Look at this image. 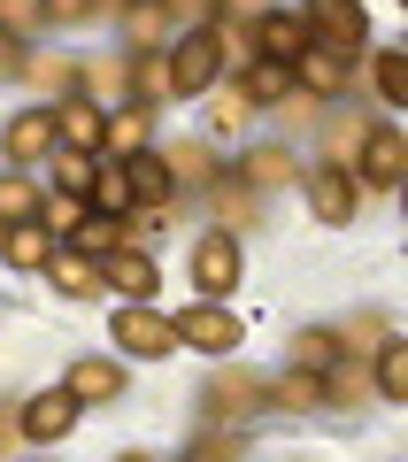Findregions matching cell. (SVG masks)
Segmentation results:
<instances>
[{"instance_id": "obj_21", "label": "cell", "mask_w": 408, "mask_h": 462, "mask_svg": "<svg viewBox=\"0 0 408 462\" xmlns=\"http://www.w3.org/2000/svg\"><path fill=\"white\" fill-rule=\"evenodd\" d=\"M124 239H131V231H124V216H100V208H85L78 224H70V247H78V254H93V263H100L108 247H124Z\"/></svg>"}, {"instance_id": "obj_41", "label": "cell", "mask_w": 408, "mask_h": 462, "mask_svg": "<svg viewBox=\"0 0 408 462\" xmlns=\"http://www.w3.org/2000/svg\"><path fill=\"white\" fill-rule=\"evenodd\" d=\"M39 16H47V23H85V16H93V0H39Z\"/></svg>"}, {"instance_id": "obj_17", "label": "cell", "mask_w": 408, "mask_h": 462, "mask_svg": "<svg viewBox=\"0 0 408 462\" xmlns=\"http://www.w3.org/2000/svg\"><path fill=\"white\" fill-rule=\"evenodd\" d=\"M162 170H170V185H216V178H224L209 139H178V147H162Z\"/></svg>"}, {"instance_id": "obj_38", "label": "cell", "mask_w": 408, "mask_h": 462, "mask_svg": "<svg viewBox=\"0 0 408 462\" xmlns=\"http://www.w3.org/2000/svg\"><path fill=\"white\" fill-rule=\"evenodd\" d=\"M162 32H170V16H162V8L131 0V39H139V47H162Z\"/></svg>"}, {"instance_id": "obj_9", "label": "cell", "mask_w": 408, "mask_h": 462, "mask_svg": "<svg viewBox=\"0 0 408 462\" xmlns=\"http://www.w3.org/2000/svg\"><path fill=\"white\" fill-rule=\"evenodd\" d=\"M70 424H78V401H70V385H54V393H32V401H23V439H32V447H54Z\"/></svg>"}, {"instance_id": "obj_15", "label": "cell", "mask_w": 408, "mask_h": 462, "mask_svg": "<svg viewBox=\"0 0 408 462\" xmlns=\"http://www.w3.org/2000/svg\"><path fill=\"white\" fill-rule=\"evenodd\" d=\"M0 147H8V162H47V147H54V116L47 108H23L8 132H0Z\"/></svg>"}, {"instance_id": "obj_44", "label": "cell", "mask_w": 408, "mask_h": 462, "mask_svg": "<svg viewBox=\"0 0 408 462\" xmlns=\"http://www.w3.org/2000/svg\"><path fill=\"white\" fill-rule=\"evenodd\" d=\"M231 8H246V16H262V0H231Z\"/></svg>"}, {"instance_id": "obj_8", "label": "cell", "mask_w": 408, "mask_h": 462, "mask_svg": "<svg viewBox=\"0 0 408 462\" xmlns=\"http://www.w3.org/2000/svg\"><path fill=\"white\" fill-rule=\"evenodd\" d=\"M47 116H54V139H62V147H85V154H100V124H108V108H93L85 93H62Z\"/></svg>"}, {"instance_id": "obj_13", "label": "cell", "mask_w": 408, "mask_h": 462, "mask_svg": "<svg viewBox=\"0 0 408 462\" xmlns=\"http://www.w3.org/2000/svg\"><path fill=\"white\" fill-rule=\"evenodd\" d=\"M85 208H100V216H131V208H139V193H131V170L116 162V154H93V185H85Z\"/></svg>"}, {"instance_id": "obj_16", "label": "cell", "mask_w": 408, "mask_h": 462, "mask_svg": "<svg viewBox=\"0 0 408 462\" xmlns=\"http://www.w3.org/2000/svg\"><path fill=\"white\" fill-rule=\"evenodd\" d=\"M139 147H147V108H139V100H124V108H108V124H100V154H116V162H131Z\"/></svg>"}, {"instance_id": "obj_37", "label": "cell", "mask_w": 408, "mask_h": 462, "mask_svg": "<svg viewBox=\"0 0 408 462\" xmlns=\"http://www.w3.org/2000/svg\"><path fill=\"white\" fill-rule=\"evenodd\" d=\"M39 23H47V16H39V0H0V32H8V39H32Z\"/></svg>"}, {"instance_id": "obj_25", "label": "cell", "mask_w": 408, "mask_h": 462, "mask_svg": "<svg viewBox=\"0 0 408 462\" xmlns=\"http://www.w3.org/2000/svg\"><path fill=\"white\" fill-rule=\"evenodd\" d=\"M370 385L377 401H408V346L385 331V346H377V363H370Z\"/></svg>"}, {"instance_id": "obj_2", "label": "cell", "mask_w": 408, "mask_h": 462, "mask_svg": "<svg viewBox=\"0 0 408 462\" xmlns=\"http://www.w3.org/2000/svg\"><path fill=\"white\" fill-rule=\"evenodd\" d=\"M401 178H408V132L401 124H370V132H362V154H355V185L393 193Z\"/></svg>"}, {"instance_id": "obj_29", "label": "cell", "mask_w": 408, "mask_h": 462, "mask_svg": "<svg viewBox=\"0 0 408 462\" xmlns=\"http://www.w3.org/2000/svg\"><path fill=\"white\" fill-rule=\"evenodd\" d=\"M39 200H47V185H32L23 170H8V178H0V224H23V216H39Z\"/></svg>"}, {"instance_id": "obj_14", "label": "cell", "mask_w": 408, "mask_h": 462, "mask_svg": "<svg viewBox=\"0 0 408 462\" xmlns=\"http://www.w3.org/2000/svg\"><path fill=\"white\" fill-rule=\"evenodd\" d=\"M124 170H131V193H139V208H154V216L178 208V185H170V170H162V154H154V147H139Z\"/></svg>"}, {"instance_id": "obj_12", "label": "cell", "mask_w": 408, "mask_h": 462, "mask_svg": "<svg viewBox=\"0 0 408 462\" xmlns=\"http://www.w3.org/2000/svg\"><path fill=\"white\" fill-rule=\"evenodd\" d=\"M193 285H200V293H209V300H224L231 285H239V247H231L224 231H216V239H200V247H193Z\"/></svg>"}, {"instance_id": "obj_11", "label": "cell", "mask_w": 408, "mask_h": 462, "mask_svg": "<svg viewBox=\"0 0 408 462\" xmlns=\"http://www.w3.org/2000/svg\"><path fill=\"white\" fill-rule=\"evenodd\" d=\"M347 78H355V62H347V54H331V47H309V54L293 62V85H301L309 100H339Z\"/></svg>"}, {"instance_id": "obj_1", "label": "cell", "mask_w": 408, "mask_h": 462, "mask_svg": "<svg viewBox=\"0 0 408 462\" xmlns=\"http://www.w3.org/2000/svg\"><path fill=\"white\" fill-rule=\"evenodd\" d=\"M301 16H309V39H316V47L347 54V62L370 47V16H362V0H309Z\"/></svg>"}, {"instance_id": "obj_4", "label": "cell", "mask_w": 408, "mask_h": 462, "mask_svg": "<svg viewBox=\"0 0 408 462\" xmlns=\"http://www.w3.org/2000/svg\"><path fill=\"white\" fill-rule=\"evenodd\" d=\"M316 39H309V16L301 8H262L255 16V62H301Z\"/></svg>"}, {"instance_id": "obj_40", "label": "cell", "mask_w": 408, "mask_h": 462, "mask_svg": "<svg viewBox=\"0 0 408 462\" xmlns=\"http://www.w3.org/2000/svg\"><path fill=\"white\" fill-rule=\"evenodd\" d=\"M239 124H246V93H239V85H231V93L216 100V116H209V132H216V139H231V132H239Z\"/></svg>"}, {"instance_id": "obj_24", "label": "cell", "mask_w": 408, "mask_h": 462, "mask_svg": "<svg viewBox=\"0 0 408 462\" xmlns=\"http://www.w3.org/2000/svg\"><path fill=\"white\" fill-rule=\"evenodd\" d=\"M262 401H270V409H324V385H316V370H293V363H285V378L262 385Z\"/></svg>"}, {"instance_id": "obj_35", "label": "cell", "mask_w": 408, "mask_h": 462, "mask_svg": "<svg viewBox=\"0 0 408 462\" xmlns=\"http://www.w3.org/2000/svg\"><path fill=\"white\" fill-rule=\"evenodd\" d=\"M377 346H385V324H377V316H355V324L339 331V355H377Z\"/></svg>"}, {"instance_id": "obj_5", "label": "cell", "mask_w": 408, "mask_h": 462, "mask_svg": "<svg viewBox=\"0 0 408 462\" xmlns=\"http://www.w3.org/2000/svg\"><path fill=\"white\" fill-rule=\"evenodd\" d=\"M100 285H116L124 300H154V285H162V263H154L147 247H131V239H124V247L100 254Z\"/></svg>"}, {"instance_id": "obj_7", "label": "cell", "mask_w": 408, "mask_h": 462, "mask_svg": "<svg viewBox=\"0 0 408 462\" xmlns=\"http://www.w3.org/2000/svg\"><path fill=\"white\" fill-rule=\"evenodd\" d=\"M170 324H178V339H185V346H209V355H231V346L246 339V324H239L231 309H216V300H209V309H185V316H170Z\"/></svg>"}, {"instance_id": "obj_34", "label": "cell", "mask_w": 408, "mask_h": 462, "mask_svg": "<svg viewBox=\"0 0 408 462\" xmlns=\"http://www.w3.org/2000/svg\"><path fill=\"white\" fill-rule=\"evenodd\" d=\"M331 355H339V331H301V339L285 346V363H293V370H324Z\"/></svg>"}, {"instance_id": "obj_28", "label": "cell", "mask_w": 408, "mask_h": 462, "mask_svg": "<svg viewBox=\"0 0 408 462\" xmlns=\"http://www.w3.org/2000/svg\"><path fill=\"white\" fill-rule=\"evenodd\" d=\"M370 85H377L385 108H401V100H408V54H401V47H377V54H370Z\"/></svg>"}, {"instance_id": "obj_42", "label": "cell", "mask_w": 408, "mask_h": 462, "mask_svg": "<svg viewBox=\"0 0 408 462\" xmlns=\"http://www.w3.org/2000/svg\"><path fill=\"white\" fill-rule=\"evenodd\" d=\"M239 447H246V439H239V424H231L224 439H193V462H216V455H239Z\"/></svg>"}, {"instance_id": "obj_3", "label": "cell", "mask_w": 408, "mask_h": 462, "mask_svg": "<svg viewBox=\"0 0 408 462\" xmlns=\"http://www.w3.org/2000/svg\"><path fill=\"white\" fill-rule=\"evenodd\" d=\"M162 62H170V93H209V85L224 78V47H216V32H185Z\"/></svg>"}, {"instance_id": "obj_45", "label": "cell", "mask_w": 408, "mask_h": 462, "mask_svg": "<svg viewBox=\"0 0 408 462\" xmlns=\"http://www.w3.org/2000/svg\"><path fill=\"white\" fill-rule=\"evenodd\" d=\"M0 231H8V224H0Z\"/></svg>"}, {"instance_id": "obj_22", "label": "cell", "mask_w": 408, "mask_h": 462, "mask_svg": "<svg viewBox=\"0 0 408 462\" xmlns=\"http://www.w3.org/2000/svg\"><path fill=\"white\" fill-rule=\"evenodd\" d=\"M239 93H246V108L285 100V93H293V62H246V69H239Z\"/></svg>"}, {"instance_id": "obj_6", "label": "cell", "mask_w": 408, "mask_h": 462, "mask_svg": "<svg viewBox=\"0 0 408 462\" xmlns=\"http://www.w3.org/2000/svg\"><path fill=\"white\" fill-rule=\"evenodd\" d=\"M116 346L124 355H170L178 346V324L162 309H147V300H131V309H116Z\"/></svg>"}, {"instance_id": "obj_39", "label": "cell", "mask_w": 408, "mask_h": 462, "mask_svg": "<svg viewBox=\"0 0 408 462\" xmlns=\"http://www.w3.org/2000/svg\"><path fill=\"white\" fill-rule=\"evenodd\" d=\"M216 8H224V0H162V16H170V23H185V32H209Z\"/></svg>"}, {"instance_id": "obj_26", "label": "cell", "mask_w": 408, "mask_h": 462, "mask_svg": "<svg viewBox=\"0 0 408 462\" xmlns=\"http://www.w3.org/2000/svg\"><path fill=\"white\" fill-rule=\"evenodd\" d=\"M62 385H70V401L85 409V401H116V393H124V370H116V363H78Z\"/></svg>"}, {"instance_id": "obj_20", "label": "cell", "mask_w": 408, "mask_h": 462, "mask_svg": "<svg viewBox=\"0 0 408 462\" xmlns=\"http://www.w3.org/2000/svg\"><path fill=\"white\" fill-rule=\"evenodd\" d=\"M239 185H301V162H293V147H246V162H239Z\"/></svg>"}, {"instance_id": "obj_19", "label": "cell", "mask_w": 408, "mask_h": 462, "mask_svg": "<svg viewBox=\"0 0 408 462\" xmlns=\"http://www.w3.org/2000/svg\"><path fill=\"white\" fill-rule=\"evenodd\" d=\"M309 208L324 216V224H347V216H355V178H347V170H316L309 178Z\"/></svg>"}, {"instance_id": "obj_27", "label": "cell", "mask_w": 408, "mask_h": 462, "mask_svg": "<svg viewBox=\"0 0 408 462\" xmlns=\"http://www.w3.org/2000/svg\"><path fill=\"white\" fill-rule=\"evenodd\" d=\"M47 170H54V193H78L85 200V185H93V154H85V147H62V139H54Z\"/></svg>"}, {"instance_id": "obj_10", "label": "cell", "mask_w": 408, "mask_h": 462, "mask_svg": "<svg viewBox=\"0 0 408 462\" xmlns=\"http://www.w3.org/2000/svg\"><path fill=\"white\" fill-rule=\"evenodd\" d=\"M78 93L93 108H124L131 100V54H100V62H78Z\"/></svg>"}, {"instance_id": "obj_36", "label": "cell", "mask_w": 408, "mask_h": 462, "mask_svg": "<svg viewBox=\"0 0 408 462\" xmlns=\"http://www.w3.org/2000/svg\"><path fill=\"white\" fill-rule=\"evenodd\" d=\"M209 208L224 216V224H255V200H246V193H231V178H216V185H209Z\"/></svg>"}, {"instance_id": "obj_18", "label": "cell", "mask_w": 408, "mask_h": 462, "mask_svg": "<svg viewBox=\"0 0 408 462\" xmlns=\"http://www.w3.org/2000/svg\"><path fill=\"white\" fill-rule=\"evenodd\" d=\"M0 254H8L16 270H39V263L54 254V231L39 224V216H23V224H8V231H0Z\"/></svg>"}, {"instance_id": "obj_33", "label": "cell", "mask_w": 408, "mask_h": 462, "mask_svg": "<svg viewBox=\"0 0 408 462\" xmlns=\"http://www.w3.org/2000/svg\"><path fill=\"white\" fill-rule=\"evenodd\" d=\"M362 132H370V124H355V116H347V124H331V132H324V170H355Z\"/></svg>"}, {"instance_id": "obj_32", "label": "cell", "mask_w": 408, "mask_h": 462, "mask_svg": "<svg viewBox=\"0 0 408 462\" xmlns=\"http://www.w3.org/2000/svg\"><path fill=\"white\" fill-rule=\"evenodd\" d=\"M255 401H262V393H255L246 378H216V385H209V416H224V424H239Z\"/></svg>"}, {"instance_id": "obj_23", "label": "cell", "mask_w": 408, "mask_h": 462, "mask_svg": "<svg viewBox=\"0 0 408 462\" xmlns=\"http://www.w3.org/2000/svg\"><path fill=\"white\" fill-rule=\"evenodd\" d=\"M39 270H47L62 293H93V285H100V263H93V254H78V247H62V239H54V254Z\"/></svg>"}, {"instance_id": "obj_43", "label": "cell", "mask_w": 408, "mask_h": 462, "mask_svg": "<svg viewBox=\"0 0 408 462\" xmlns=\"http://www.w3.org/2000/svg\"><path fill=\"white\" fill-rule=\"evenodd\" d=\"M0 78H23V39L0 32Z\"/></svg>"}, {"instance_id": "obj_30", "label": "cell", "mask_w": 408, "mask_h": 462, "mask_svg": "<svg viewBox=\"0 0 408 462\" xmlns=\"http://www.w3.org/2000/svg\"><path fill=\"white\" fill-rule=\"evenodd\" d=\"M23 78H32V85H47L54 100H62V93H78V62H70V54H23Z\"/></svg>"}, {"instance_id": "obj_31", "label": "cell", "mask_w": 408, "mask_h": 462, "mask_svg": "<svg viewBox=\"0 0 408 462\" xmlns=\"http://www.w3.org/2000/svg\"><path fill=\"white\" fill-rule=\"evenodd\" d=\"M131 100L147 108V100H170V62L162 54H131Z\"/></svg>"}]
</instances>
